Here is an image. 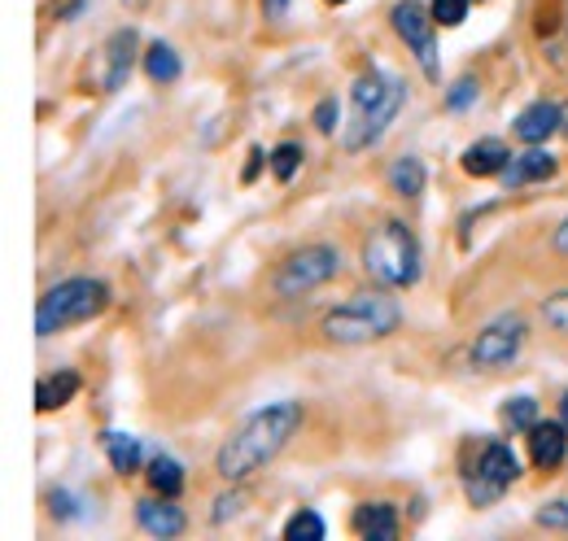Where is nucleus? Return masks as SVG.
Listing matches in <instances>:
<instances>
[{"label": "nucleus", "mask_w": 568, "mask_h": 541, "mask_svg": "<svg viewBox=\"0 0 568 541\" xmlns=\"http://www.w3.org/2000/svg\"><path fill=\"white\" fill-rule=\"evenodd\" d=\"M473 101H477V83H473V79H459V83L450 88V96H446L450 110H464V105H473Z\"/></svg>", "instance_id": "nucleus-28"}, {"label": "nucleus", "mask_w": 568, "mask_h": 541, "mask_svg": "<svg viewBox=\"0 0 568 541\" xmlns=\"http://www.w3.org/2000/svg\"><path fill=\"white\" fill-rule=\"evenodd\" d=\"M556 175V157L547 153V149H529V153H516L507 166H503V184L507 188H525V184H534V180H551Z\"/></svg>", "instance_id": "nucleus-12"}, {"label": "nucleus", "mask_w": 568, "mask_h": 541, "mask_svg": "<svg viewBox=\"0 0 568 541\" xmlns=\"http://www.w3.org/2000/svg\"><path fill=\"white\" fill-rule=\"evenodd\" d=\"M315 127L328 135L337 132V101H320V110H315Z\"/></svg>", "instance_id": "nucleus-29"}, {"label": "nucleus", "mask_w": 568, "mask_h": 541, "mask_svg": "<svg viewBox=\"0 0 568 541\" xmlns=\"http://www.w3.org/2000/svg\"><path fill=\"white\" fill-rule=\"evenodd\" d=\"M79 394V376L74 371H58V376H44L40 385H36V406L40 410H58V406H67Z\"/></svg>", "instance_id": "nucleus-17"}, {"label": "nucleus", "mask_w": 568, "mask_h": 541, "mask_svg": "<svg viewBox=\"0 0 568 541\" xmlns=\"http://www.w3.org/2000/svg\"><path fill=\"white\" fill-rule=\"evenodd\" d=\"M534 520H538L542 529H568V502H551V507H542Z\"/></svg>", "instance_id": "nucleus-27"}, {"label": "nucleus", "mask_w": 568, "mask_h": 541, "mask_svg": "<svg viewBox=\"0 0 568 541\" xmlns=\"http://www.w3.org/2000/svg\"><path fill=\"white\" fill-rule=\"evenodd\" d=\"M556 132H560V105H551V101H534L529 110L516 114V135L525 144H542L547 135Z\"/></svg>", "instance_id": "nucleus-15"}, {"label": "nucleus", "mask_w": 568, "mask_h": 541, "mask_svg": "<svg viewBox=\"0 0 568 541\" xmlns=\"http://www.w3.org/2000/svg\"><path fill=\"white\" fill-rule=\"evenodd\" d=\"M542 319H547V328H556V333L568 337V288L542 302Z\"/></svg>", "instance_id": "nucleus-26"}, {"label": "nucleus", "mask_w": 568, "mask_h": 541, "mask_svg": "<svg viewBox=\"0 0 568 541\" xmlns=\"http://www.w3.org/2000/svg\"><path fill=\"white\" fill-rule=\"evenodd\" d=\"M328 4H346V0H328Z\"/></svg>", "instance_id": "nucleus-35"}, {"label": "nucleus", "mask_w": 568, "mask_h": 541, "mask_svg": "<svg viewBox=\"0 0 568 541\" xmlns=\"http://www.w3.org/2000/svg\"><path fill=\"white\" fill-rule=\"evenodd\" d=\"M403 324V310L394 297L385 293H358L346 306H337L328 319H324V337L333 345H367V340L389 337L394 328Z\"/></svg>", "instance_id": "nucleus-4"}, {"label": "nucleus", "mask_w": 568, "mask_h": 541, "mask_svg": "<svg viewBox=\"0 0 568 541\" xmlns=\"http://www.w3.org/2000/svg\"><path fill=\"white\" fill-rule=\"evenodd\" d=\"M149 484L162 493V498H175L180 489H184V468L175 463V459H166V455H158L153 463H149Z\"/></svg>", "instance_id": "nucleus-21"}, {"label": "nucleus", "mask_w": 568, "mask_h": 541, "mask_svg": "<svg viewBox=\"0 0 568 541\" xmlns=\"http://www.w3.org/2000/svg\"><path fill=\"white\" fill-rule=\"evenodd\" d=\"M144 74L153 79V83H175L180 79V53L171 49V44H149V53H144Z\"/></svg>", "instance_id": "nucleus-20"}, {"label": "nucleus", "mask_w": 568, "mask_h": 541, "mask_svg": "<svg viewBox=\"0 0 568 541\" xmlns=\"http://www.w3.org/2000/svg\"><path fill=\"white\" fill-rule=\"evenodd\" d=\"M560 419H565V428H568V394L560 398Z\"/></svg>", "instance_id": "nucleus-34"}, {"label": "nucleus", "mask_w": 568, "mask_h": 541, "mask_svg": "<svg viewBox=\"0 0 568 541\" xmlns=\"http://www.w3.org/2000/svg\"><path fill=\"white\" fill-rule=\"evenodd\" d=\"M267 4V18H284V9H288V0H263Z\"/></svg>", "instance_id": "nucleus-33"}, {"label": "nucleus", "mask_w": 568, "mask_h": 541, "mask_svg": "<svg viewBox=\"0 0 568 541\" xmlns=\"http://www.w3.org/2000/svg\"><path fill=\"white\" fill-rule=\"evenodd\" d=\"M342 267V254L333 245H306L297 254L284 258V267L276 270V293L281 297H306L320 284H328Z\"/></svg>", "instance_id": "nucleus-6"}, {"label": "nucleus", "mask_w": 568, "mask_h": 541, "mask_svg": "<svg viewBox=\"0 0 568 541\" xmlns=\"http://www.w3.org/2000/svg\"><path fill=\"white\" fill-rule=\"evenodd\" d=\"M105 306H110V288L101 279H67V284H58V288H49L40 297V306H36V333L40 337L67 333L74 324L97 319Z\"/></svg>", "instance_id": "nucleus-5"}, {"label": "nucleus", "mask_w": 568, "mask_h": 541, "mask_svg": "<svg viewBox=\"0 0 568 541\" xmlns=\"http://www.w3.org/2000/svg\"><path fill=\"white\" fill-rule=\"evenodd\" d=\"M556 249H560V254H568V218L556 227Z\"/></svg>", "instance_id": "nucleus-32"}, {"label": "nucleus", "mask_w": 568, "mask_h": 541, "mask_svg": "<svg viewBox=\"0 0 568 541\" xmlns=\"http://www.w3.org/2000/svg\"><path fill=\"white\" fill-rule=\"evenodd\" d=\"M324 520L315 511H297L288 524H284V541H324Z\"/></svg>", "instance_id": "nucleus-23"}, {"label": "nucleus", "mask_w": 568, "mask_h": 541, "mask_svg": "<svg viewBox=\"0 0 568 541\" xmlns=\"http://www.w3.org/2000/svg\"><path fill=\"white\" fill-rule=\"evenodd\" d=\"M136 520H141V529L149 538H180L184 533V511L171 498H162V502L144 498V502H136Z\"/></svg>", "instance_id": "nucleus-13"}, {"label": "nucleus", "mask_w": 568, "mask_h": 541, "mask_svg": "<svg viewBox=\"0 0 568 541\" xmlns=\"http://www.w3.org/2000/svg\"><path fill=\"white\" fill-rule=\"evenodd\" d=\"M433 13H428L425 4H416V0H403L398 9H394V31L403 35V44L416 53V62L425 70L428 79H437V44H433Z\"/></svg>", "instance_id": "nucleus-8"}, {"label": "nucleus", "mask_w": 568, "mask_h": 541, "mask_svg": "<svg viewBox=\"0 0 568 541\" xmlns=\"http://www.w3.org/2000/svg\"><path fill=\"white\" fill-rule=\"evenodd\" d=\"M236 507H241V493H227V498H219V502H214V520L223 524V520H227V511L236 516Z\"/></svg>", "instance_id": "nucleus-30"}, {"label": "nucleus", "mask_w": 568, "mask_h": 541, "mask_svg": "<svg viewBox=\"0 0 568 541\" xmlns=\"http://www.w3.org/2000/svg\"><path fill=\"white\" fill-rule=\"evenodd\" d=\"M132 62H136V31L123 27V31H114L110 44H105V74H101V88H105V92H119V88L128 83V74H132Z\"/></svg>", "instance_id": "nucleus-10"}, {"label": "nucleus", "mask_w": 568, "mask_h": 541, "mask_svg": "<svg viewBox=\"0 0 568 541\" xmlns=\"http://www.w3.org/2000/svg\"><path fill=\"white\" fill-rule=\"evenodd\" d=\"M516 476H520V459L511 455V446L490 441V446L481 450V459H477V476H468L464 489H468V498H473L477 507H490V502L503 498V489H507Z\"/></svg>", "instance_id": "nucleus-7"}, {"label": "nucleus", "mask_w": 568, "mask_h": 541, "mask_svg": "<svg viewBox=\"0 0 568 541\" xmlns=\"http://www.w3.org/2000/svg\"><path fill=\"white\" fill-rule=\"evenodd\" d=\"M297 166H302V144L284 140V144H276V149H272V175H276L281 184H288V180L297 175Z\"/></svg>", "instance_id": "nucleus-24"}, {"label": "nucleus", "mask_w": 568, "mask_h": 541, "mask_svg": "<svg viewBox=\"0 0 568 541\" xmlns=\"http://www.w3.org/2000/svg\"><path fill=\"white\" fill-rule=\"evenodd\" d=\"M529 455H534V463L542 468V472H551V468H560L565 463V455H568V428L565 423H534L529 432Z\"/></svg>", "instance_id": "nucleus-11"}, {"label": "nucleus", "mask_w": 568, "mask_h": 541, "mask_svg": "<svg viewBox=\"0 0 568 541\" xmlns=\"http://www.w3.org/2000/svg\"><path fill=\"white\" fill-rule=\"evenodd\" d=\"M511 162V153H507V144L495 140V135H486V140H477V144H468L464 149V171L473 175V180H490V175H503V166Z\"/></svg>", "instance_id": "nucleus-14"}, {"label": "nucleus", "mask_w": 568, "mask_h": 541, "mask_svg": "<svg viewBox=\"0 0 568 541\" xmlns=\"http://www.w3.org/2000/svg\"><path fill=\"white\" fill-rule=\"evenodd\" d=\"M407 105V83L394 79V74H363L355 83V123L346 132V149L351 153H363L372 149L381 135L389 132V123L398 119V110Z\"/></svg>", "instance_id": "nucleus-2"}, {"label": "nucleus", "mask_w": 568, "mask_h": 541, "mask_svg": "<svg viewBox=\"0 0 568 541\" xmlns=\"http://www.w3.org/2000/svg\"><path fill=\"white\" fill-rule=\"evenodd\" d=\"M355 533L367 541H394L398 538V516L389 502H363L355 511Z\"/></svg>", "instance_id": "nucleus-16"}, {"label": "nucleus", "mask_w": 568, "mask_h": 541, "mask_svg": "<svg viewBox=\"0 0 568 541\" xmlns=\"http://www.w3.org/2000/svg\"><path fill=\"white\" fill-rule=\"evenodd\" d=\"M520 345H525V324L520 319H498V324H490L481 337L473 340V363L486 367V371L511 367L516 354H520Z\"/></svg>", "instance_id": "nucleus-9"}, {"label": "nucleus", "mask_w": 568, "mask_h": 541, "mask_svg": "<svg viewBox=\"0 0 568 541\" xmlns=\"http://www.w3.org/2000/svg\"><path fill=\"white\" fill-rule=\"evenodd\" d=\"M389 188L398 193V197H420L425 193V166H420V157H394V166H389Z\"/></svg>", "instance_id": "nucleus-18"}, {"label": "nucleus", "mask_w": 568, "mask_h": 541, "mask_svg": "<svg viewBox=\"0 0 568 541\" xmlns=\"http://www.w3.org/2000/svg\"><path fill=\"white\" fill-rule=\"evenodd\" d=\"M534 423H538V402H534V398H511V402L503 406V428L529 432Z\"/></svg>", "instance_id": "nucleus-22"}, {"label": "nucleus", "mask_w": 568, "mask_h": 541, "mask_svg": "<svg viewBox=\"0 0 568 541\" xmlns=\"http://www.w3.org/2000/svg\"><path fill=\"white\" fill-rule=\"evenodd\" d=\"M101 441H105V455H110V468L114 472L128 476L141 468V441L132 432H105Z\"/></svg>", "instance_id": "nucleus-19"}, {"label": "nucleus", "mask_w": 568, "mask_h": 541, "mask_svg": "<svg viewBox=\"0 0 568 541\" xmlns=\"http://www.w3.org/2000/svg\"><path fill=\"white\" fill-rule=\"evenodd\" d=\"M363 267L381 288H412L420 279V245L407 223H381L363 245Z\"/></svg>", "instance_id": "nucleus-3"}, {"label": "nucleus", "mask_w": 568, "mask_h": 541, "mask_svg": "<svg viewBox=\"0 0 568 541\" xmlns=\"http://www.w3.org/2000/svg\"><path fill=\"white\" fill-rule=\"evenodd\" d=\"M428 13H433L437 27H459L468 18V0H433Z\"/></svg>", "instance_id": "nucleus-25"}, {"label": "nucleus", "mask_w": 568, "mask_h": 541, "mask_svg": "<svg viewBox=\"0 0 568 541\" xmlns=\"http://www.w3.org/2000/svg\"><path fill=\"white\" fill-rule=\"evenodd\" d=\"M297 428H302V406L297 402L263 406V410H254V415L223 441L214 468H219V476H223L227 484H241V480H250L254 472H263L284 446H288V437H293Z\"/></svg>", "instance_id": "nucleus-1"}, {"label": "nucleus", "mask_w": 568, "mask_h": 541, "mask_svg": "<svg viewBox=\"0 0 568 541\" xmlns=\"http://www.w3.org/2000/svg\"><path fill=\"white\" fill-rule=\"evenodd\" d=\"M258 166H263V153L254 149V153H250V166H245V180H254V175H258Z\"/></svg>", "instance_id": "nucleus-31"}]
</instances>
